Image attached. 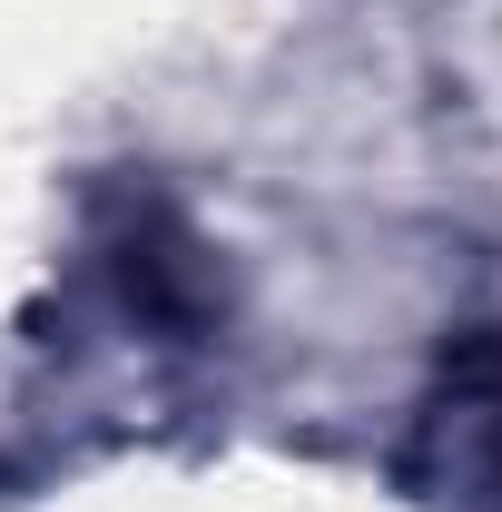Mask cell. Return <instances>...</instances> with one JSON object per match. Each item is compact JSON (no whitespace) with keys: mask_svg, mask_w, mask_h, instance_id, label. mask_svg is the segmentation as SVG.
<instances>
[{"mask_svg":"<svg viewBox=\"0 0 502 512\" xmlns=\"http://www.w3.org/2000/svg\"><path fill=\"white\" fill-rule=\"evenodd\" d=\"M119 286H128V306H138L148 325H168V335L207 325V276H197L188 237H178L158 207H138V227L119 237Z\"/></svg>","mask_w":502,"mask_h":512,"instance_id":"6da1fadb","label":"cell"}]
</instances>
